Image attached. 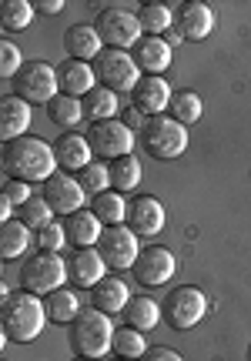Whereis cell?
Listing matches in <instances>:
<instances>
[{"instance_id": "obj_1", "label": "cell", "mask_w": 251, "mask_h": 361, "mask_svg": "<svg viewBox=\"0 0 251 361\" xmlns=\"http://www.w3.org/2000/svg\"><path fill=\"white\" fill-rule=\"evenodd\" d=\"M4 174L13 180H27V184H44L57 174V154H54V144H47L44 137H17V141L4 144Z\"/></svg>"}, {"instance_id": "obj_2", "label": "cell", "mask_w": 251, "mask_h": 361, "mask_svg": "<svg viewBox=\"0 0 251 361\" xmlns=\"http://www.w3.org/2000/svg\"><path fill=\"white\" fill-rule=\"evenodd\" d=\"M44 322H47V308H44V298L30 295V291H11L4 298V308H0V328L4 335L0 341H17V345H27L44 331Z\"/></svg>"}, {"instance_id": "obj_3", "label": "cell", "mask_w": 251, "mask_h": 361, "mask_svg": "<svg viewBox=\"0 0 251 361\" xmlns=\"http://www.w3.org/2000/svg\"><path fill=\"white\" fill-rule=\"evenodd\" d=\"M114 331H118V328L111 324V314H104V311H97V308H84L78 318H74V324H71L67 341H71V348H74L78 358L97 361L111 351Z\"/></svg>"}, {"instance_id": "obj_4", "label": "cell", "mask_w": 251, "mask_h": 361, "mask_svg": "<svg viewBox=\"0 0 251 361\" xmlns=\"http://www.w3.org/2000/svg\"><path fill=\"white\" fill-rule=\"evenodd\" d=\"M94 74L101 80V87L114 90V94H134L137 80L145 78L137 61H134V54L121 51V47H104L94 57Z\"/></svg>"}, {"instance_id": "obj_5", "label": "cell", "mask_w": 251, "mask_h": 361, "mask_svg": "<svg viewBox=\"0 0 251 361\" xmlns=\"http://www.w3.org/2000/svg\"><path fill=\"white\" fill-rule=\"evenodd\" d=\"M67 278H71L67 274V261L61 255H51V251H37V255H30L20 264V288L37 298H47L51 291L64 288Z\"/></svg>"}, {"instance_id": "obj_6", "label": "cell", "mask_w": 251, "mask_h": 361, "mask_svg": "<svg viewBox=\"0 0 251 361\" xmlns=\"http://www.w3.org/2000/svg\"><path fill=\"white\" fill-rule=\"evenodd\" d=\"M141 147L154 161H174L185 154L188 147V128L178 124L174 117H147V124L141 128Z\"/></svg>"}, {"instance_id": "obj_7", "label": "cell", "mask_w": 251, "mask_h": 361, "mask_svg": "<svg viewBox=\"0 0 251 361\" xmlns=\"http://www.w3.org/2000/svg\"><path fill=\"white\" fill-rule=\"evenodd\" d=\"M94 30L101 34L104 47H121V51L134 47L137 40L145 37V30H141V20H137V13L128 11V7H121V4L101 7V13L94 17Z\"/></svg>"}, {"instance_id": "obj_8", "label": "cell", "mask_w": 251, "mask_h": 361, "mask_svg": "<svg viewBox=\"0 0 251 361\" xmlns=\"http://www.w3.org/2000/svg\"><path fill=\"white\" fill-rule=\"evenodd\" d=\"M13 84V97H20L27 104H47L61 94V84H57V67L47 64V61H30L17 71Z\"/></svg>"}, {"instance_id": "obj_9", "label": "cell", "mask_w": 251, "mask_h": 361, "mask_svg": "<svg viewBox=\"0 0 251 361\" xmlns=\"http://www.w3.org/2000/svg\"><path fill=\"white\" fill-rule=\"evenodd\" d=\"M204 311H208V298L201 288L195 284H178L168 291L164 298V305H161V314H164V322L171 324L174 331H188V328H195V324L204 318Z\"/></svg>"}, {"instance_id": "obj_10", "label": "cell", "mask_w": 251, "mask_h": 361, "mask_svg": "<svg viewBox=\"0 0 251 361\" xmlns=\"http://www.w3.org/2000/svg\"><path fill=\"white\" fill-rule=\"evenodd\" d=\"M87 144L101 161H114V157L131 154L134 147V130L124 121H101L87 128Z\"/></svg>"}, {"instance_id": "obj_11", "label": "cell", "mask_w": 251, "mask_h": 361, "mask_svg": "<svg viewBox=\"0 0 251 361\" xmlns=\"http://www.w3.org/2000/svg\"><path fill=\"white\" fill-rule=\"evenodd\" d=\"M97 251H101V258H104L107 268H114V271L134 268V261L141 255L137 234H134L128 224H111V228H104L101 241H97Z\"/></svg>"}, {"instance_id": "obj_12", "label": "cell", "mask_w": 251, "mask_h": 361, "mask_svg": "<svg viewBox=\"0 0 251 361\" xmlns=\"http://www.w3.org/2000/svg\"><path fill=\"white\" fill-rule=\"evenodd\" d=\"M174 255L168 251V247L161 245H151V247H141V255H137V261H134V281L145 284V288H161L164 281H171L174 274Z\"/></svg>"}, {"instance_id": "obj_13", "label": "cell", "mask_w": 251, "mask_h": 361, "mask_svg": "<svg viewBox=\"0 0 251 361\" xmlns=\"http://www.w3.org/2000/svg\"><path fill=\"white\" fill-rule=\"evenodd\" d=\"M124 224L131 228L137 238H154L164 231V204L154 194H137L128 201V218Z\"/></svg>"}, {"instance_id": "obj_14", "label": "cell", "mask_w": 251, "mask_h": 361, "mask_svg": "<svg viewBox=\"0 0 251 361\" xmlns=\"http://www.w3.org/2000/svg\"><path fill=\"white\" fill-rule=\"evenodd\" d=\"M40 197L54 207V214H64V218H71L74 211H84V188L71 174H54L51 180H44Z\"/></svg>"}, {"instance_id": "obj_15", "label": "cell", "mask_w": 251, "mask_h": 361, "mask_svg": "<svg viewBox=\"0 0 251 361\" xmlns=\"http://www.w3.org/2000/svg\"><path fill=\"white\" fill-rule=\"evenodd\" d=\"M171 97H174V90H171V84H168V80L145 74V78L137 80V87H134L131 104L145 117H161L168 107H171Z\"/></svg>"}, {"instance_id": "obj_16", "label": "cell", "mask_w": 251, "mask_h": 361, "mask_svg": "<svg viewBox=\"0 0 251 361\" xmlns=\"http://www.w3.org/2000/svg\"><path fill=\"white\" fill-rule=\"evenodd\" d=\"M214 27V13L208 4H201V0H188L181 4V11L174 13V30L181 34V40H204L212 34Z\"/></svg>"}, {"instance_id": "obj_17", "label": "cell", "mask_w": 251, "mask_h": 361, "mask_svg": "<svg viewBox=\"0 0 251 361\" xmlns=\"http://www.w3.org/2000/svg\"><path fill=\"white\" fill-rule=\"evenodd\" d=\"M57 84H61V94L84 101V97L97 87L94 64H87V61H71V57H67V61H61V64H57Z\"/></svg>"}, {"instance_id": "obj_18", "label": "cell", "mask_w": 251, "mask_h": 361, "mask_svg": "<svg viewBox=\"0 0 251 361\" xmlns=\"http://www.w3.org/2000/svg\"><path fill=\"white\" fill-rule=\"evenodd\" d=\"M134 61L141 67V74H151V78H164L168 67H171V44L164 37H141L131 47Z\"/></svg>"}, {"instance_id": "obj_19", "label": "cell", "mask_w": 251, "mask_h": 361, "mask_svg": "<svg viewBox=\"0 0 251 361\" xmlns=\"http://www.w3.org/2000/svg\"><path fill=\"white\" fill-rule=\"evenodd\" d=\"M67 274H71V281L80 284V288H94L97 281L107 278V264L97 247H78V251L71 255V261H67Z\"/></svg>"}, {"instance_id": "obj_20", "label": "cell", "mask_w": 251, "mask_h": 361, "mask_svg": "<svg viewBox=\"0 0 251 361\" xmlns=\"http://www.w3.org/2000/svg\"><path fill=\"white\" fill-rule=\"evenodd\" d=\"M54 154H57V168L64 171H84L91 164V144H87V134H74V130H67L57 137L54 144Z\"/></svg>"}, {"instance_id": "obj_21", "label": "cell", "mask_w": 251, "mask_h": 361, "mask_svg": "<svg viewBox=\"0 0 251 361\" xmlns=\"http://www.w3.org/2000/svg\"><path fill=\"white\" fill-rule=\"evenodd\" d=\"M64 51L71 61H94L104 51V40L94 30V24H74L64 30Z\"/></svg>"}, {"instance_id": "obj_22", "label": "cell", "mask_w": 251, "mask_h": 361, "mask_svg": "<svg viewBox=\"0 0 251 361\" xmlns=\"http://www.w3.org/2000/svg\"><path fill=\"white\" fill-rule=\"evenodd\" d=\"M27 128H30V104L13 97V94L4 97V104H0V137H4V144L27 137Z\"/></svg>"}, {"instance_id": "obj_23", "label": "cell", "mask_w": 251, "mask_h": 361, "mask_svg": "<svg viewBox=\"0 0 251 361\" xmlns=\"http://www.w3.org/2000/svg\"><path fill=\"white\" fill-rule=\"evenodd\" d=\"M64 231H67V241L78 247H97L101 234H104V224L97 221L94 211H74L71 218H64Z\"/></svg>"}, {"instance_id": "obj_24", "label": "cell", "mask_w": 251, "mask_h": 361, "mask_svg": "<svg viewBox=\"0 0 251 361\" xmlns=\"http://www.w3.org/2000/svg\"><path fill=\"white\" fill-rule=\"evenodd\" d=\"M128 301H131V291H128V281H121V278H104V281H97L91 288V308L104 311V314H118V311L128 308Z\"/></svg>"}, {"instance_id": "obj_25", "label": "cell", "mask_w": 251, "mask_h": 361, "mask_svg": "<svg viewBox=\"0 0 251 361\" xmlns=\"http://www.w3.org/2000/svg\"><path fill=\"white\" fill-rule=\"evenodd\" d=\"M44 308H47V322L74 324V318L84 311V305H80L78 291H71V288H57V291H51V295L44 298Z\"/></svg>"}, {"instance_id": "obj_26", "label": "cell", "mask_w": 251, "mask_h": 361, "mask_svg": "<svg viewBox=\"0 0 251 361\" xmlns=\"http://www.w3.org/2000/svg\"><path fill=\"white\" fill-rule=\"evenodd\" d=\"M107 171H111V191H134L141 178H145V171L137 164V157L134 154H124V157H114V161H107Z\"/></svg>"}, {"instance_id": "obj_27", "label": "cell", "mask_w": 251, "mask_h": 361, "mask_svg": "<svg viewBox=\"0 0 251 361\" xmlns=\"http://www.w3.org/2000/svg\"><path fill=\"white\" fill-rule=\"evenodd\" d=\"M27 247H30V228L20 224L17 218L7 221L0 228V255H4V261H17L20 255H27Z\"/></svg>"}, {"instance_id": "obj_28", "label": "cell", "mask_w": 251, "mask_h": 361, "mask_svg": "<svg viewBox=\"0 0 251 361\" xmlns=\"http://www.w3.org/2000/svg\"><path fill=\"white\" fill-rule=\"evenodd\" d=\"M121 314H124V322L131 324V328H137V331H151V328L161 322V305L154 301V298H131L128 308L121 311Z\"/></svg>"}, {"instance_id": "obj_29", "label": "cell", "mask_w": 251, "mask_h": 361, "mask_svg": "<svg viewBox=\"0 0 251 361\" xmlns=\"http://www.w3.org/2000/svg\"><path fill=\"white\" fill-rule=\"evenodd\" d=\"M118 114V94L107 87H94L87 97H84V117L91 124H101V121H114Z\"/></svg>"}, {"instance_id": "obj_30", "label": "cell", "mask_w": 251, "mask_h": 361, "mask_svg": "<svg viewBox=\"0 0 251 361\" xmlns=\"http://www.w3.org/2000/svg\"><path fill=\"white\" fill-rule=\"evenodd\" d=\"M91 211L97 214V221H101L104 228H111V224H124V218H128V201H124L118 191L94 194Z\"/></svg>"}, {"instance_id": "obj_31", "label": "cell", "mask_w": 251, "mask_h": 361, "mask_svg": "<svg viewBox=\"0 0 251 361\" xmlns=\"http://www.w3.org/2000/svg\"><path fill=\"white\" fill-rule=\"evenodd\" d=\"M137 20H141V30L147 37H161V34H168L174 27V13L164 4H141L137 7Z\"/></svg>"}, {"instance_id": "obj_32", "label": "cell", "mask_w": 251, "mask_h": 361, "mask_svg": "<svg viewBox=\"0 0 251 361\" xmlns=\"http://www.w3.org/2000/svg\"><path fill=\"white\" fill-rule=\"evenodd\" d=\"M201 97L195 94L191 87L185 90H174V97H171V107H168V114L178 121V124H185V128H191V124H198L201 121Z\"/></svg>"}, {"instance_id": "obj_33", "label": "cell", "mask_w": 251, "mask_h": 361, "mask_svg": "<svg viewBox=\"0 0 251 361\" xmlns=\"http://www.w3.org/2000/svg\"><path fill=\"white\" fill-rule=\"evenodd\" d=\"M111 351H114V358H145L147 355V345H145V331H137V328H131V324H124V328H118L114 331V345H111Z\"/></svg>"}, {"instance_id": "obj_34", "label": "cell", "mask_w": 251, "mask_h": 361, "mask_svg": "<svg viewBox=\"0 0 251 361\" xmlns=\"http://www.w3.org/2000/svg\"><path fill=\"white\" fill-rule=\"evenodd\" d=\"M47 117L61 128H74L84 121V101L78 97H67V94H57L51 104H47Z\"/></svg>"}, {"instance_id": "obj_35", "label": "cell", "mask_w": 251, "mask_h": 361, "mask_svg": "<svg viewBox=\"0 0 251 361\" xmlns=\"http://www.w3.org/2000/svg\"><path fill=\"white\" fill-rule=\"evenodd\" d=\"M34 4H27V0H4V7H0V24L4 30H24L30 27L34 20Z\"/></svg>"}, {"instance_id": "obj_36", "label": "cell", "mask_w": 251, "mask_h": 361, "mask_svg": "<svg viewBox=\"0 0 251 361\" xmlns=\"http://www.w3.org/2000/svg\"><path fill=\"white\" fill-rule=\"evenodd\" d=\"M17 221L27 224V228H34V231H40V228H47L54 221V207L44 197H30L27 204L17 207Z\"/></svg>"}, {"instance_id": "obj_37", "label": "cell", "mask_w": 251, "mask_h": 361, "mask_svg": "<svg viewBox=\"0 0 251 361\" xmlns=\"http://www.w3.org/2000/svg\"><path fill=\"white\" fill-rule=\"evenodd\" d=\"M78 180H80V188H84V194H104L111 188V171H107L104 161H91L78 174Z\"/></svg>"}, {"instance_id": "obj_38", "label": "cell", "mask_w": 251, "mask_h": 361, "mask_svg": "<svg viewBox=\"0 0 251 361\" xmlns=\"http://www.w3.org/2000/svg\"><path fill=\"white\" fill-rule=\"evenodd\" d=\"M64 245H67L64 224L51 221L47 228H40V231H37V251H51V255H61V247H64Z\"/></svg>"}, {"instance_id": "obj_39", "label": "cell", "mask_w": 251, "mask_h": 361, "mask_svg": "<svg viewBox=\"0 0 251 361\" xmlns=\"http://www.w3.org/2000/svg\"><path fill=\"white\" fill-rule=\"evenodd\" d=\"M24 67V57H20V47L13 40H0V78L13 80L17 71Z\"/></svg>"}, {"instance_id": "obj_40", "label": "cell", "mask_w": 251, "mask_h": 361, "mask_svg": "<svg viewBox=\"0 0 251 361\" xmlns=\"http://www.w3.org/2000/svg\"><path fill=\"white\" fill-rule=\"evenodd\" d=\"M4 197H7L13 207H20V204H27V201H30L34 194H30V184H27V180L4 178Z\"/></svg>"}, {"instance_id": "obj_41", "label": "cell", "mask_w": 251, "mask_h": 361, "mask_svg": "<svg viewBox=\"0 0 251 361\" xmlns=\"http://www.w3.org/2000/svg\"><path fill=\"white\" fill-rule=\"evenodd\" d=\"M141 361H185V358L174 348H164V345H161V348H147V355Z\"/></svg>"}, {"instance_id": "obj_42", "label": "cell", "mask_w": 251, "mask_h": 361, "mask_svg": "<svg viewBox=\"0 0 251 361\" xmlns=\"http://www.w3.org/2000/svg\"><path fill=\"white\" fill-rule=\"evenodd\" d=\"M121 121H124V124H128V128H137V130H141V128H145V124H147V117L145 114H141V111H137V107H134V104H131V107H128V111H124V114H121Z\"/></svg>"}, {"instance_id": "obj_43", "label": "cell", "mask_w": 251, "mask_h": 361, "mask_svg": "<svg viewBox=\"0 0 251 361\" xmlns=\"http://www.w3.org/2000/svg\"><path fill=\"white\" fill-rule=\"evenodd\" d=\"M34 11L37 13H61L64 11V4H61V0H37V4H34Z\"/></svg>"}, {"instance_id": "obj_44", "label": "cell", "mask_w": 251, "mask_h": 361, "mask_svg": "<svg viewBox=\"0 0 251 361\" xmlns=\"http://www.w3.org/2000/svg\"><path fill=\"white\" fill-rule=\"evenodd\" d=\"M0 221H4V224H7V221H13V204L4 197V194H0Z\"/></svg>"}, {"instance_id": "obj_45", "label": "cell", "mask_w": 251, "mask_h": 361, "mask_svg": "<svg viewBox=\"0 0 251 361\" xmlns=\"http://www.w3.org/2000/svg\"><path fill=\"white\" fill-rule=\"evenodd\" d=\"M74 361H94V358H74Z\"/></svg>"}, {"instance_id": "obj_46", "label": "cell", "mask_w": 251, "mask_h": 361, "mask_svg": "<svg viewBox=\"0 0 251 361\" xmlns=\"http://www.w3.org/2000/svg\"><path fill=\"white\" fill-rule=\"evenodd\" d=\"M114 361H131V358H114Z\"/></svg>"}, {"instance_id": "obj_47", "label": "cell", "mask_w": 251, "mask_h": 361, "mask_svg": "<svg viewBox=\"0 0 251 361\" xmlns=\"http://www.w3.org/2000/svg\"><path fill=\"white\" fill-rule=\"evenodd\" d=\"M248 361H251V345H248Z\"/></svg>"}]
</instances>
